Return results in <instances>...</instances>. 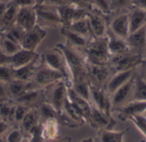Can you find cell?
<instances>
[{
    "mask_svg": "<svg viewBox=\"0 0 146 142\" xmlns=\"http://www.w3.org/2000/svg\"><path fill=\"white\" fill-rule=\"evenodd\" d=\"M91 103L100 111L108 114H112L110 95H109L105 89L91 86Z\"/></svg>",
    "mask_w": 146,
    "mask_h": 142,
    "instance_id": "15",
    "label": "cell"
},
{
    "mask_svg": "<svg viewBox=\"0 0 146 142\" xmlns=\"http://www.w3.org/2000/svg\"><path fill=\"white\" fill-rule=\"evenodd\" d=\"M2 1H9V0H0V2H2Z\"/></svg>",
    "mask_w": 146,
    "mask_h": 142,
    "instance_id": "59",
    "label": "cell"
},
{
    "mask_svg": "<svg viewBox=\"0 0 146 142\" xmlns=\"http://www.w3.org/2000/svg\"><path fill=\"white\" fill-rule=\"evenodd\" d=\"M133 101L146 102V81H145L138 72L134 78V89Z\"/></svg>",
    "mask_w": 146,
    "mask_h": 142,
    "instance_id": "33",
    "label": "cell"
},
{
    "mask_svg": "<svg viewBox=\"0 0 146 142\" xmlns=\"http://www.w3.org/2000/svg\"><path fill=\"white\" fill-rule=\"evenodd\" d=\"M25 133L20 128L12 129L7 135L5 138V142H22L25 137Z\"/></svg>",
    "mask_w": 146,
    "mask_h": 142,
    "instance_id": "40",
    "label": "cell"
},
{
    "mask_svg": "<svg viewBox=\"0 0 146 142\" xmlns=\"http://www.w3.org/2000/svg\"><path fill=\"white\" fill-rule=\"evenodd\" d=\"M139 142H146V140H141Z\"/></svg>",
    "mask_w": 146,
    "mask_h": 142,
    "instance_id": "57",
    "label": "cell"
},
{
    "mask_svg": "<svg viewBox=\"0 0 146 142\" xmlns=\"http://www.w3.org/2000/svg\"><path fill=\"white\" fill-rule=\"evenodd\" d=\"M92 38L93 37H101L107 35L109 29V16L102 13L101 11L91 8L88 9L86 14Z\"/></svg>",
    "mask_w": 146,
    "mask_h": 142,
    "instance_id": "8",
    "label": "cell"
},
{
    "mask_svg": "<svg viewBox=\"0 0 146 142\" xmlns=\"http://www.w3.org/2000/svg\"><path fill=\"white\" fill-rule=\"evenodd\" d=\"M19 7L9 2V7L0 19V32H4L16 24V17Z\"/></svg>",
    "mask_w": 146,
    "mask_h": 142,
    "instance_id": "26",
    "label": "cell"
},
{
    "mask_svg": "<svg viewBox=\"0 0 146 142\" xmlns=\"http://www.w3.org/2000/svg\"><path fill=\"white\" fill-rule=\"evenodd\" d=\"M15 105L12 104L10 101L0 102V118L9 123L14 122Z\"/></svg>",
    "mask_w": 146,
    "mask_h": 142,
    "instance_id": "35",
    "label": "cell"
},
{
    "mask_svg": "<svg viewBox=\"0 0 146 142\" xmlns=\"http://www.w3.org/2000/svg\"><path fill=\"white\" fill-rule=\"evenodd\" d=\"M146 111V102L145 101H132L128 102L127 104L124 105L123 106L112 109L111 112L116 113L118 118L122 121H127L130 120L133 117L143 114Z\"/></svg>",
    "mask_w": 146,
    "mask_h": 142,
    "instance_id": "14",
    "label": "cell"
},
{
    "mask_svg": "<svg viewBox=\"0 0 146 142\" xmlns=\"http://www.w3.org/2000/svg\"><path fill=\"white\" fill-rule=\"evenodd\" d=\"M90 6L94 8L104 14L110 16L111 14V10L110 7V0H87Z\"/></svg>",
    "mask_w": 146,
    "mask_h": 142,
    "instance_id": "38",
    "label": "cell"
},
{
    "mask_svg": "<svg viewBox=\"0 0 146 142\" xmlns=\"http://www.w3.org/2000/svg\"><path fill=\"white\" fill-rule=\"evenodd\" d=\"M46 29L38 25H36L33 28L26 31L21 46L25 49L37 51V49L46 37Z\"/></svg>",
    "mask_w": 146,
    "mask_h": 142,
    "instance_id": "12",
    "label": "cell"
},
{
    "mask_svg": "<svg viewBox=\"0 0 146 142\" xmlns=\"http://www.w3.org/2000/svg\"><path fill=\"white\" fill-rule=\"evenodd\" d=\"M9 2L10 1H2V2H0V19L2 18V16L5 13L6 9H8Z\"/></svg>",
    "mask_w": 146,
    "mask_h": 142,
    "instance_id": "51",
    "label": "cell"
},
{
    "mask_svg": "<svg viewBox=\"0 0 146 142\" xmlns=\"http://www.w3.org/2000/svg\"><path fill=\"white\" fill-rule=\"evenodd\" d=\"M32 88H36L33 86L32 82H24L17 79H13L11 82L7 83L9 95L10 100L13 101Z\"/></svg>",
    "mask_w": 146,
    "mask_h": 142,
    "instance_id": "24",
    "label": "cell"
},
{
    "mask_svg": "<svg viewBox=\"0 0 146 142\" xmlns=\"http://www.w3.org/2000/svg\"><path fill=\"white\" fill-rule=\"evenodd\" d=\"M70 83L67 80H61L48 87L50 90L49 103L60 115L62 112L65 101L68 98V89Z\"/></svg>",
    "mask_w": 146,
    "mask_h": 142,
    "instance_id": "9",
    "label": "cell"
},
{
    "mask_svg": "<svg viewBox=\"0 0 146 142\" xmlns=\"http://www.w3.org/2000/svg\"><path fill=\"white\" fill-rule=\"evenodd\" d=\"M39 58L40 55L37 53V51H32L21 48L18 52L10 56L9 65L13 69H17L32 63Z\"/></svg>",
    "mask_w": 146,
    "mask_h": 142,
    "instance_id": "18",
    "label": "cell"
},
{
    "mask_svg": "<svg viewBox=\"0 0 146 142\" xmlns=\"http://www.w3.org/2000/svg\"><path fill=\"white\" fill-rule=\"evenodd\" d=\"M88 124L95 130H112L116 125V121L112 114L105 113L92 105Z\"/></svg>",
    "mask_w": 146,
    "mask_h": 142,
    "instance_id": "11",
    "label": "cell"
},
{
    "mask_svg": "<svg viewBox=\"0 0 146 142\" xmlns=\"http://www.w3.org/2000/svg\"><path fill=\"white\" fill-rule=\"evenodd\" d=\"M128 14L130 33L146 25V11L145 9L138 7H132L128 11Z\"/></svg>",
    "mask_w": 146,
    "mask_h": 142,
    "instance_id": "23",
    "label": "cell"
},
{
    "mask_svg": "<svg viewBox=\"0 0 146 142\" xmlns=\"http://www.w3.org/2000/svg\"><path fill=\"white\" fill-rule=\"evenodd\" d=\"M59 121L56 118H50L41 123V133L45 141L55 140L58 137Z\"/></svg>",
    "mask_w": 146,
    "mask_h": 142,
    "instance_id": "25",
    "label": "cell"
},
{
    "mask_svg": "<svg viewBox=\"0 0 146 142\" xmlns=\"http://www.w3.org/2000/svg\"><path fill=\"white\" fill-rule=\"evenodd\" d=\"M130 121L134 124L137 130L146 138V117L144 114H139L133 117Z\"/></svg>",
    "mask_w": 146,
    "mask_h": 142,
    "instance_id": "41",
    "label": "cell"
},
{
    "mask_svg": "<svg viewBox=\"0 0 146 142\" xmlns=\"http://www.w3.org/2000/svg\"><path fill=\"white\" fill-rule=\"evenodd\" d=\"M0 49L8 56H12L13 55H15L16 52H18L21 49V46L20 43L9 38L8 37L4 36V34H3V40H2V43L0 45Z\"/></svg>",
    "mask_w": 146,
    "mask_h": 142,
    "instance_id": "34",
    "label": "cell"
},
{
    "mask_svg": "<svg viewBox=\"0 0 146 142\" xmlns=\"http://www.w3.org/2000/svg\"><path fill=\"white\" fill-rule=\"evenodd\" d=\"M66 1L68 3L74 5L79 8H83L86 9H89L90 8H92L87 0H66Z\"/></svg>",
    "mask_w": 146,
    "mask_h": 142,
    "instance_id": "45",
    "label": "cell"
},
{
    "mask_svg": "<svg viewBox=\"0 0 146 142\" xmlns=\"http://www.w3.org/2000/svg\"><path fill=\"white\" fill-rule=\"evenodd\" d=\"M63 79L67 80L62 74L47 67L41 62V60H40V62L34 72V75L31 82L33 84V86L36 88L46 89L51 86L52 84L56 83V82L63 80Z\"/></svg>",
    "mask_w": 146,
    "mask_h": 142,
    "instance_id": "5",
    "label": "cell"
},
{
    "mask_svg": "<svg viewBox=\"0 0 146 142\" xmlns=\"http://www.w3.org/2000/svg\"><path fill=\"white\" fill-rule=\"evenodd\" d=\"M133 0H110V7L111 14L129 11L133 7Z\"/></svg>",
    "mask_w": 146,
    "mask_h": 142,
    "instance_id": "36",
    "label": "cell"
},
{
    "mask_svg": "<svg viewBox=\"0 0 146 142\" xmlns=\"http://www.w3.org/2000/svg\"></svg>",
    "mask_w": 146,
    "mask_h": 142,
    "instance_id": "62",
    "label": "cell"
},
{
    "mask_svg": "<svg viewBox=\"0 0 146 142\" xmlns=\"http://www.w3.org/2000/svg\"><path fill=\"white\" fill-rule=\"evenodd\" d=\"M145 59H146V49H145Z\"/></svg>",
    "mask_w": 146,
    "mask_h": 142,
    "instance_id": "60",
    "label": "cell"
},
{
    "mask_svg": "<svg viewBox=\"0 0 146 142\" xmlns=\"http://www.w3.org/2000/svg\"><path fill=\"white\" fill-rule=\"evenodd\" d=\"M25 32H26V31L24 29H22L21 26H19L15 24L14 26H12L6 32H4L3 34H4V36L8 37L9 38H10V39L14 40L15 42L21 44L22 42V39L24 37Z\"/></svg>",
    "mask_w": 146,
    "mask_h": 142,
    "instance_id": "37",
    "label": "cell"
},
{
    "mask_svg": "<svg viewBox=\"0 0 146 142\" xmlns=\"http://www.w3.org/2000/svg\"><path fill=\"white\" fill-rule=\"evenodd\" d=\"M76 9V6L69 3L64 4L57 8L59 18L62 26H68L74 21Z\"/></svg>",
    "mask_w": 146,
    "mask_h": 142,
    "instance_id": "31",
    "label": "cell"
},
{
    "mask_svg": "<svg viewBox=\"0 0 146 142\" xmlns=\"http://www.w3.org/2000/svg\"><path fill=\"white\" fill-rule=\"evenodd\" d=\"M62 51L71 75V82L87 78V61L83 50L70 46L68 43L56 45Z\"/></svg>",
    "mask_w": 146,
    "mask_h": 142,
    "instance_id": "1",
    "label": "cell"
},
{
    "mask_svg": "<svg viewBox=\"0 0 146 142\" xmlns=\"http://www.w3.org/2000/svg\"><path fill=\"white\" fill-rule=\"evenodd\" d=\"M27 135L29 136L28 142H45L41 133V124L32 130Z\"/></svg>",
    "mask_w": 146,
    "mask_h": 142,
    "instance_id": "43",
    "label": "cell"
},
{
    "mask_svg": "<svg viewBox=\"0 0 146 142\" xmlns=\"http://www.w3.org/2000/svg\"><path fill=\"white\" fill-rule=\"evenodd\" d=\"M145 59L131 50L123 54L111 55L109 61V66L113 70L114 73L132 69H138Z\"/></svg>",
    "mask_w": 146,
    "mask_h": 142,
    "instance_id": "4",
    "label": "cell"
},
{
    "mask_svg": "<svg viewBox=\"0 0 146 142\" xmlns=\"http://www.w3.org/2000/svg\"><path fill=\"white\" fill-rule=\"evenodd\" d=\"M40 124V117L37 107L30 108L21 122V129L26 135H28L32 130Z\"/></svg>",
    "mask_w": 146,
    "mask_h": 142,
    "instance_id": "27",
    "label": "cell"
},
{
    "mask_svg": "<svg viewBox=\"0 0 146 142\" xmlns=\"http://www.w3.org/2000/svg\"><path fill=\"white\" fill-rule=\"evenodd\" d=\"M16 6L20 7H27V6H36L34 0H12L10 1Z\"/></svg>",
    "mask_w": 146,
    "mask_h": 142,
    "instance_id": "46",
    "label": "cell"
},
{
    "mask_svg": "<svg viewBox=\"0 0 146 142\" xmlns=\"http://www.w3.org/2000/svg\"><path fill=\"white\" fill-rule=\"evenodd\" d=\"M35 9L37 12L38 26L44 28L62 26L56 7L42 3V4L36 5Z\"/></svg>",
    "mask_w": 146,
    "mask_h": 142,
    "instance_id": "7",
    "label": "cell"
},
{
    "mask_svg": "<svg viewBox=\"0 0 146 142\" xmlns=\"http://www.w3.org/2000/svg\"><path fill=\"white\" fill-rule=\"evenodd\" d=\"M114 74L113 70L108 65L87 64V78L91 86L105 89L109 80Z\"/></svg>",
    "mask_w": 146,
    "mask_h": 142,
    "instance_id": "6",
    "label": "cell"
},
{
    "mask_svg": "<svg viewBox=\"0 0 146 142\" xmlns=\"http://www.w3.org/2000/svg\"><path fill=\"white\" fill-rule=\"evenodd\" d=\"M49 142H71V139L69 137H57L55 140L50 141Z\"/></svg>",
    "mask_w": 146,
    "mask_h": 142,
    "instance_id": "52",
    "label": "cell"
},
{
    "mask_svg": "<svg viewBox=\"0 0 146 142\" xmlns=\"http://www.w3.org/2000/svg\"><path fill=\"white\" fill-rule=\"evenodd\" d=\"M129 131L128 129L123 130H99L95 142H125L124 138L127 133Z\"/></svg>",
    "mask_w": 146,
    "mask_h": 142,
    "instance_id": "22",
    "label": "cell"
},
{
    "mask_svg": "<svg viewBox=\"0 0 146 142\" xmlns=\"http://www.w3.org/2000/svg\"><path fill=\"white\" fill-rule=\"evenodd\" d=\"M45 96V89H39V88H32L22 94L20 97H18L14 101L17 104L23 105L27 106L28 108L36 107L37 103L39 105L41 104L40 101L41 98Z\"/></svg>",
    "mask_w": 146,
    "mask_h": 142,
    "instance_id": "20",
    "label": "cell"
},
{
    "mask_svg": "<svg viewBox=\"0 0 146 142\" xmlns=\"http://www.w3.org/2000/svg\"><path fill=\"white\" fill-rule=\"evenodd\" d=\"M115 14H117L115 15L110 21H109L108 31L118 37L126 39L130 34L128 11Z\"/></svg>",
    "mask_w": 146,
    "mask_h": 142,
    "instance_id": "10",
    "label": "cell"
},
{
    "mask_svg": "<svg viewBox=\"0 0 146 142\" xmlns=\"http://www.w3.org/2000/svg\"><path fill=\"white\" fill-rule=\"evenodd\" d=\"M61 33L65 37L67 41L66 43L69 44L72 47L79 49L80 50H84L90 41L87 38L84 37L83 36L71 30L68 26H62Z\"/></svg>",
    "mask_w": 146,
    "mask_h": 142,
    "instance_id": "21",
    "label": "cell"
},
{
    "mask_svg": "<svg viewBox=\"0 0 146 142\" xmlns=\"http://www.w3.org/2000/svg\"><path fill=\"white\" fill-rule=\"evenodd\" d=\"M39 62H40V58L33 61L28 65H26L17 69H14V79L24 81V82H31Z\"/></svg>",
    "mask_w": 146,
    "mask_h": 142,
    "instance_id": "28",
    "label": "cell"
},
{
    "mask_svg": "<svg viewBox=\"0 0 146 142\" xmlns=\"http://www.w3.org/2000/svg\"><path fill=\"white\" fill-rule=\"evenodd\" d=\"M80 142H95V141H94V139H93V138L89 137V138H86V139L82 140Z\"/></svg>",
    "mask_w": 146,
    "mask_h": 142,
    "instance_id": "53",
    "label": "cell"
},
{
    "mask_svg": "<svg viewBox=\"0 0 146 142\" xmlns=\"http://www.w3.org/2000/svg\"><path fill=\"white\" fill-rule=\"evenodd\" d=\"M136 73H137V69L115 72L110 78V79L109 80L105 87L106 91L109 93V95H111L116 89H118L127 81H129L133 77H134Z\"/></svg>",
    "mask_w": 146,
    "mask_h": 142,
    "instance_id": "19",
    "label": "cell"
},
{
    "mask_svg": "<svg viewBox=\"0 0 146 142\" xmlns=\"http://www.w3.org/2000/svg\"><path fill=\"white\" fill-rule=\"evenodd\" d=\"M44 3L58 8L60 6H62L64 4H67L68 3H67L66 0H44Z\"/></svg>",
    "mask_w": 146,
    "mask_h": 142,
    "instance_id": "47",
    "label": "cell"
},
{
    "mask_svg": "<svg viewBox=\"0 0 146 142\" xmlns=\"http://www.w3.org/2000/svg\"><path fill=\"white\" fill-rule=\"evenodd\" d=\"M0 142H5V141H3V139L0 137Z\"/></svg>",
    "mask_w": 146,
    "mask_h": 142,
    "instance_id": "56",
    "label": "cell"
},
{
    "mask_svg": "<svg viewBox=\"0 0 146 142\" xmlns=\"http://www.w3.org/2000/svg\"><path fill=\"white\" fill-rule=\"evenodd\" d=\"M137 70H139V72L137 71L138 74H139L145 81H146V59L143 61V63L141 64V66H140Z\"/></svg>",
    "mask_w": 146,
    "mask_h": 142,
    "instance_id": "49",
    "label": "cell"
},
{
    "mask_svg": "<svg viewBox=\"0 0 146 142\" xmlns=\"http://www.w3.org/2000/svg\"><path fill=\"white\" fill-rule=\"evenodd\" d=\"M9 1H12V0H9Z\"/></svg>",
    "mask_w": 146,
    "mask_h": 142,
    "instance_id": "61",
    "label": "cell"
},
{
    "mask_svg": "<svg viewBox=\"0 0 146 142\" xmlns=\"http://www.w3.org/2000/svg\"><path fill=\"white\" fill-rule=\"evenodd\" d=\"M134 78L135 76L133 77L129 81H127L118 89H116L110 95L112 109L123 106L124 105L133 101V89H134Z\"/></svg>",
    "mask_w": 146,
    "mask_h": 142,
    "instance_id": "13",
    "label": "cell"
},
{
    "mask_svg": "<svg viewBox=\"0 0 146 142\" xmlns=\"http://www.w3.org/2000/svg\"><path fill=\"white\" fill-rule=\"evenodd\" d=\"M7 101H11L9 95L7 83L0 82V102H3Z\"/></svg>",
    "mask_w": 146,
    "mask_h": 142,
    "instance_id": "44",
    "label": "cell"
},
{
    "mask_svg": "<svg viewBox=\"0 0 146 142\" xmlns=\"http://www.w3.org/2000/svg\"><path fill=\"white\" fill-rule=\"evenodd\" d=\"M68 26L74 32L83 36L84 37L87 38L88 40H91L92 38V32H91V28H90V25H89L87 17L75 20V21L72 22Z\"/></svg>",
    "mask_w": 146,
    "mask_h": 142,
    "instance_id": "32",
    "label": "cell"
},
{
    "mask_svg": "<svg viewBox=\"0 0 146 142\" xmlns=\"http://www.w3.org/2000/svg\"><path fill=\"white\" fill-rule=\"evenodd\" d=\"M9 60H10V56H8L0 49V66L9 65Z\"/></svg>",
    "mask_w": 146,
    "mask_h": 142,
    "instance_id": "50",
    "label": "cell"
},
{
    "mask_svg": "<svg viewBox=\"0 0 146 142\" xmlns=\"http://www.w3.org/2000/svg\"><path fill=\"white\" fill-rule=\"evenodd\" d=\"M29 109L30 108L23 105H20V104L15 105V113H14V122L17 124H21V122L22 121V119L24 118Z\"/></svg>",
    "mask_w": 146,
    "mask_h": 142,
    "instance_id": "42",
    "label": "cell"
},
{
    "mask_svg": "<svg viewBox=\"0 0 146 142\" xmlns=\"http://www.w3.org/2000/svg\"><path fill=\"white\" fill-rule=\"evenodd\" d=\"M3 37V32H0V45H1V43H2Z\"/></svg>",
    "mask_w": 146,
    "mask_h": 142,
    "instance_id": "55",
    "label": "cell"
},
{
    "mask_svg": "<svg viewBox=\"0 0 146 142\" xmlns=\"http://www.w3.org/2000/svg\"><path fill=\"white\" fill-rule=\"evenodd\" d=\"M14 79V69L10 65L0 66V82L8 83Z\"/></svg>",
    "mask_w": 146,
    "mask_h": 142,
    "instance_id": "39",
    "label": "cell"
},
{
    "mask_svg": "<svg viewBox=\"0 0 146 142\" xmlns=\"http://www.w3.org/2000/svg\"><path fill=\"white\" fill-rule=\"evenodd\" d=\"M83 52L88 64L108 65L110 58L108 36L92 38Z\"/></svg>",
    "mask_w": 146,
    "mask_h": 142,
    "instance_id": "2",
    "label": "cell"
},
{
    "mask_svg": "<svg viewBox=\"0 0 146 142\" xmlns=\"http://www.w3.org/2000/svg\"><path fill=\"white\" fill-rule=\"evenodd\" d=\"M16 25L25 31H28L38 25V17L35 6L20 7L17 12Z\"/></svg>",
    "mask_w": 146,
    "mask_h": 142,
    "instance_id": "17",
    "label": "cell"
},
{
    "mask_svg": "<svg viewBox=\"0 0 146 142\" xmlns=\"http://www.w3.org/2000/svg\"><path fill=\"white\" fill-rule=\"evenodd\" d=\"M69 87L77 95L91 102V84L87 78L72 81Z\"/></svg>",
    "mask_w": 146,
    "mask_h": 142,
    "instance_id": "29",
    "label": "cell"
},
{
    "mask_svg": "<svg viewBox=\"0 0 146 142\" xmlns=\"http://www.w3.org/2000/svg\"><path fill=\"white\" fill-rule=\"evenodd\" d=\"M107 36L109 38V50H110V56L123 54L130 50L126 39L118 37L113 35L109 31L107 32Z\"/></svg>",
    "mask_w": 146,
    "mask_h": 142,
    "instance_id": "30",
    "label": "cell"
},
{
    "mask_svg": "<svg viewBox=\"0 0 146 142\" xmlns=\"http://www.w3.org/2000/svg\"><path fill=\"white\" fill-rule=\"evenodd\" d=\"M34 1H35V3H36V5H38V4H42V3H44V0H34Z\"/></svg>",
    "mask_w": 146,
    "mask_h": 142,
    "instance_id": "54",
    "label": "cell"
},
{
    "mask_svg": "<svg viewBox=\"0 0 146 142\" xmlns=\"http://www.w3.org/2000/svg\"><path fill=\"white\" fill-rule=\"evenodd\" d=\"M143 114H144V115H145V117H146V111H145V112H144V113H143Z\"/></svg>",
    "mask_w": 146,
    "mask_h": 142,
    "instance_id": "58",
    "label": "cell"
},
{
    "mask_svg": "<svg viewBox=\"0 0 146 142\" xmlns=\"http://www.w3.org/2000/svg\"><path fill=\"white\" fill-rule=\"evenodd\" d=\"M41 62L47 67L62 74L65 78L71 83V75L66 62V59L59 47L51 48L40 55Z\"/></svg>",
    "mask_w": 146,
    "mask_h": 142,
    "instance_id": "3",
    "label": "cell"
},
{
    "mask_svg": "<svg viewBox=\"0 0 146 142\" xmlns=\"http://www.w3.org/2000/svg\"><path fill=\"white\" fill-rule=\"evenodd\" d=\"M9 129V123L0 118V137Z\"/></svg>",
    "mask_w": 146,
    "mask_h": 142,
    "instance_id": "48",
    "label": "cell"
},
{
    "mask_svg": "<svg viewBox=\"0 0 146 142\" xmlns=\"http://www.w3.org/2000/svg\"><path fill=\"white\" fill-rule=\"evenodd\" d=\"M129 49L143 56L145 59L146 49V25L139 30L130 33L126 38Z\"/></svg>",
    "mask_w": 146,
    "mask_h": 142,
    "instance_id": "16",
    "label": "cell"
}]
</instances>
